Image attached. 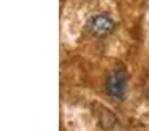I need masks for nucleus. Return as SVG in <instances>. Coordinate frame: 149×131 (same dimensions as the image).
Segmentation results:
<instances>
[{"label":"nucleus","instance_id":"f257e3e1","mask_svg":"<svg viewBox=\"0 0 149 131\" xmlns=\"http://www.w3.org/2000/svg\"><path fill=\"white\" fill-rule=\"evenodd\" d=\"M86 29L93 36L105 38L115 30V21L105 13H97L88 18Z\"/></svg>","mask_w":149,"mask_h":131},{"label":"nucleus","instance_id":"f03ea898","mask_svg":"<svg viewBox=\"0 0 149 131\" xmlns=\"http://www.w3.org/2000/svg\"><path fill=\"white\" fill-rule=\"evenodd\" d=\"M127 87V72L123 68H116L107 76L105 90L110 97L123 98Z\"/></svg>","mask_w":149,"mask_h":131}]
</instances>
